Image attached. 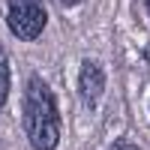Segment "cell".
Here are the masks:
<instances>
[{
  "label": "cell",
  "instance_id": "cell-1",
  "mask_svg": "<svg viewBox=\"0 0 150 150\" xmlns=\"http://www.w3.org/2000/svg\"><path fill=\"white\" fill-rule=\"evenodd\" d=\"M24 132L33 150H54L60 141V114L54 93L39 75H30L24 87Z\"/></svg>",
  "mask_w": 150,
  "mask_h": 150
},
{
  "label": "cell",
  "instance_id": "cell-2",
  "mask_svg": "<svg viewBox=\"0 0 150 150\" xmlns=\"http://www.w3.org/2000/svg\"><path fill=\"white\" fill-rule=\"evenodd\" d=\"M6 21L18 39L30 42L45 30L48 15H45L42 0H6Z\"/></svg>",
  "mask_w": 150,
  "mask_h": 150
},
{
  "label": "cell",
  "instance_id": "cell-3",
  "mask_svg": "<svg viewBox=\"0 0 150 150\" xmlns=\"http://www.w3.org/2000/svg\"><path fill=\"white\" fill-rule=\"evenodd\" d=\"M102 90H105V72L99 69L93 60H84L81 72H78V93L84 99V105L96 108L99 99H102Z\"/></svg>",
  "mask_w": 150,
  "mask_h": 150
},
{
  "label": "cell",
  "instance_id": "cell-4",
  "mask_svg": "<svg viewBox=\"0 0 150 150\" xmlns=\"http://www.w3.org/2000/svg\"><path fill=\"white\" fill-rule=\"evenodd\" d=\"M6 96H9V60L0 48V108L6 105Z\"/></svg>",
  "mask_w": 150,
  "mask_h": 150
},
{
  "label": "cell",
  "instance_id": "cell-5",
  "mask_svg": "<svg viewBox=\"0 0 150 150\" xmlns=\"http://www.w3.org/2000/svg\"><path fill=\"white\" fill-rule=\"evenodd\" d=\"M111 150H138V147L129 144V141H114V144H111Z\"/></svg>",
  "mask_w": 150,
  "mask_h": 150
},
{
  "label": "cell",
  "instance_id": "cell-6",
  "mask_svg": "<svg viewBox=\"0 0 150 150\" xmlns=\"http://www.w3.org/2000/svg\"><path fill=\"white\" fill-rule=\"evenodd\" d=\"M63 3H66V6H75V3H81V0H63Z\"/></svg>",
  "mask_w": 150,
  "mask_h": 150
},
{
  "label": "cell",
  "instance_id": "cell-7",
  "mask_svg": "<svg viewBox=\"0 0 150 150\" xmlns=\"http://www.w3.org/2000/svg\"><path fill=\"white\" fill-rule=\"evenodd\" d=\"M147 15H150V0H147Z\"/></svg>",
  "mask_w": 150,
  "mask_h": 150
}]
</instances>
